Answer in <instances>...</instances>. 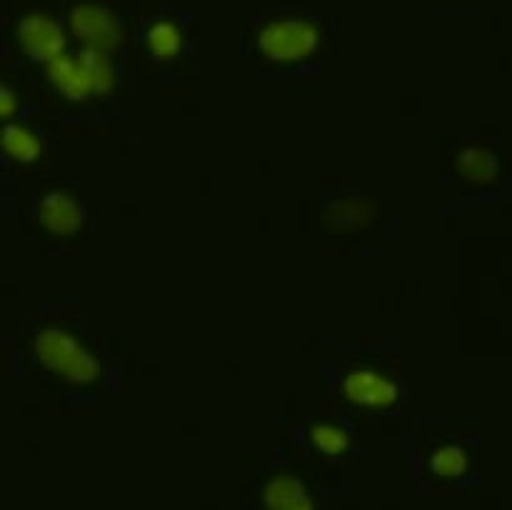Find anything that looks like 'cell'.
<instances>
[{"label":"cell","mask_w":512,"mask_h":510,"mask_svg":"<svg viewBox=\"0 0 512 510\" xmlns=\"http://www.w3.org/2000/svg\"><path fill=\"white\" fill-rule=\"evenodd\" d=\"M145 40H148V50L158 60L178 58V53L183 50V33L170 20H158V23L150 25L148 38Z\"/></svg>","instance_id":"7c38bea8"},{"label":"cell","mask_w":512,"mask_h":510,"mask_svg":"<svg viewBox=\"0 0 512 510\" xmlns=\"http://www.w3.org/2000/svg\"><path fill=\"white\" fill-rule=\"evenodd\" d=\"M33 353L43 368L63 378L65 383L90 385L103 378V363L98 355L65 328L40 330L33 340Z\"/></svg>","instance_id":"6da1fadb"},{"label":"cell","mask_w":512,"mask_h":510,"mask_svg":"<svg viewBox=\"0 0 512 510\" xmlns=\"http://www.w3.org/2000/svg\"><path fill=\"white\" fill-rule=\"evenodd\" d=\"M38 218L45 225V230L65 238V235H73L83 228L85 210L75 195L65 193V190H53L40 200Z\"/></svg>","instance_id":"52a82bcc"},{"label":"cell","mask_w":512,"mask_h":510,"mask_svg":"<svg viewBox=\"0 0 512 510\" xmlns=\"http://www.w3.org/2000/svg\"><path fill=\"white\" fill-rule=\"evenodd\" d=\"M18 45L30 55L33 60H55L63 55L65 50V33L55 20L45 18V15H25L18 23Z\"/></svg>","instance_id":"8992f818"},{"label":"cell","mask_w":512,"mask_h":510,"mask_svg":"<svg viewBox=\"0 0 512 510\" xmlns=\"http://www.w3.org/2000/svg\"><path fill=\"white\" fill-rule=\"evenodd\" d=\"M345 398L350 400L358 408H390V405L398 403L400 388L393 378L378 373V370H353L348 373L343 383Z\"/></svg>","instance_id":"5b68a950"},{"label":"cell","mask_w":512,"mask_h":510,"mask_svg":"<svg viewBox=\"0 0 512 510\" xmlns=\"http://www.w3.org/2000/svg\"><path fill=\"white\" fill-rule=\"evenodd\" d=\"M48 80L70 100L108 95L115 88V70L105 53L85 48L83 53L58 55L48 63Z\"/></svg>","instance_id":"7a4b0ae2"},{"label":"cell","mask_w":512,"mask_h":510,"mask_svg":"<svg viewBox=\"0 0 512 510\" xmlns=\"http://www.w3.org/2000/svg\"><path fill=\"white\" fill-rule=\"evenodd\" d=\"M3 150L18 163H33L38 155H43V140L23 125H8L3 133Z\"/></svg>","instance_id":"8fae6325"},{"label":"cell","mask_w":512,"mask_h":510,"mask_svg":"<svg viewBox=\"0 0 512 510\" xmlns=\"http://www.w3.org/2000/svg\"><path fill=\"white\" fill-rule=\"evenodd\" d=\"M0 110H3L5 118H10V115L15 113V95L10 88H3V108Z\"/></svg>","instance_id":"9a60e30c"},{"label":"cell","mask_w":512,"mask_h":510,"mask_svg":"<svg viewBox=\"0 0 512 510\" xmlns=\"http://www.w3.org/2000/svg\"><path fill=\"white\" fill-rule=\"evenodd\" d=\"M375 218V208L363 198H343L333 203L325 213L330 228L335 230H358Z\"/></svg>","instance_id":"30bf717a"},{"label":"cell","mask_w":512,"mask_h":510,"mask_svg":"<svg viewBox=\"0 0 512 510\" xmlns=\"http://www.w3.org/2000/svg\"><path fill=\"white\" fill-rule=\"evenodd\" d=\"M468 453H465L460 445H445V448H438L430 458V468H433L435 475L440 478H458L468 470Z\"/></svg>","instance_id":"5bb4252c"},{"label":"cell","mask_w":512,"mask_h":510,"mask_svg":"<svg viewBox=\"0 0 512 510\" xmlns=\"http://www.w3.org/2000/svg\"><path fill=\"white\" fill-rule=\"evenodd\" d=\"M455 168L470 183H493L500 175V160L493 150L473 145V148H465L463 153H458Z\"/></svg>","instance_id":"9c48e42d"},{"label":"cell","mask_w":512,"mask_h":510,"mask_svg":"<svg viewBox=\"0 0 512 510\" xmlns=\"http://www.w3.org/2000/svg\"><path fill=\"white\" fill-rule=\"evenodd\" d=\"M320 30L300 18L273 20L258 33V48L273 63H300L318 50Z\"/></svg>","instance_id":"3957f363"},{"label":"cell","mask_w":512,"mask_h":510,"mask_svg":"<svg viewBox=\"0 0 512 510\" xmlns=\"http://www.w3.org/2000/svg\"><path fill=\"white\" fill-rule=\"evenodd\" d=\"M310 443L315 450L325 455H340L348 450L350 435L335 423H315L310 428Z\"/></svg>","instance_id":"4fadbf2b"},{"label":"cell","mask_w":512,"mask_h":510,"mask_svg":"<svg viewBox=\"0 0 512 510\" xmlns=\"http://www.w3.org/2000/svg\"><path fill=\"white\" fill-rule=\"evenodd\" d=\"M263 500L268 510H315L313 495L293 475H275L265 485Z\"/></svg>","instance_id":"ba28073f"},{"label":"cell","mask_w":512,"mask_h":510,"mask_svg":"<svg viewBox=\"0 0 512 510\" xmlns=\"http://www.w3.org/2000/svg\"><path fill=\"white\" fill-rule=\"evenodd\" d=\"M70 25H73L75 38L83 40L85 48L100 50V53L115 48L123 38L118 18L110 10L98 8V5L75 8L73 15H70Z\"/></svg>","instance_id":"277c9868"}]
</instances>
